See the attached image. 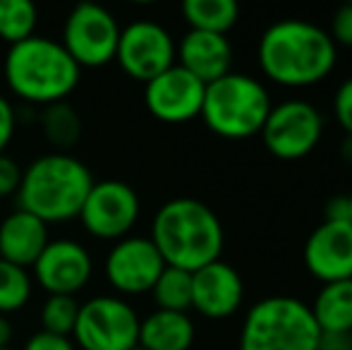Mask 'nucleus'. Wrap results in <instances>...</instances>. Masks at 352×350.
I'll use <instances>...</instances> for the list:
<instances>
[{"instance_id":"nucleus-1","label":"nucleus","mask_w":352,"mask_h":350,"mask_svg":"<svg viewBox=\"0 0 352 350\" xmlns=\"http://www.w3.org/2000/svg\"><path fill=\"white\" fill-rule=\"evenodd\" d=\"M256 58L271 82L302 89L319 85L333 72L338 46L319 24L290 17L271 24L261 34Z\"/></svg>"},{"instance_id":"nucleus-2","label":"nucleus","mask_w":352,"mask_h":350,"mask_svg":"<svg viewBox=\"0 0 352 350\" xmlns=\"http://www.w3.org/2000/svg\"><path fill=\"white\" fill-rule=\"evenodd\" d=\"M148 240L156 245L166 266L195 274L221 259L226 233L211 206L192 197H177L156 211Z\"/></svg>"},{"instance_id":"nucleus-3","label":"nucleus","mask_w":352,"mask_h":350,"mask_svg":"<svg viewBox=\"0 0 352 350\" xmlns=\"http://www.w3.org/2000/svg\"><path fill=\"white\" fill-rule=\"evenodd\" d=\"M94 185L91 171L70 154H46L22 171L19 209L43 223L79 219V211Z\"/></svg>"},{"instance_id":"nucleus-4","label":"nucleus","mask_w":352,"mask_h":350,"mask_svg":"<svg viewBox=\"0 0 352 350\" xmlns=\"http://www.w3.org/2000/svg\"><path fill=\"white\" fill-rule=\"evenodd\" d=\"M3 70L10 91L22 101L38 106L65 101L82 75L60 41L38 34L10 46Z\"/></svg>"},{"instance_id":"nucleus-5","label":"nucleus","mask_w":352,"mask_h":350,"mask_svg":"<svg viewBox=\"0 0 352 350\" xmlns=\"http://www.w3.org/2000/svg\"><path fill=\"white\" fill-rule=\"evenodd\" d=\"M269 111V89L252 75L228 72L206 85L201 118L213 135L223 140H250L259 135Z\"/></svg>"},{"instance_id":"nucleus-6","label":"nucleus","mask_w":352,"mask_h":350,"mask_svg":"<svg viewBox=\"0 0 352 350\" xmlns=\"http://www.w3.org/2000/svg\"><path fill=\"white\" fill-rule=\"evenodd\" d=\"M319 333L309 305L292 295H271L247 309L240 350H316Z\"/></svg>"},{"instance_id":"nucleus-7","label":"nucleus","mask_w":352,"mask_h":350,"mask_svg":"<svg viewBox=\"0 0 352 350\" xmlns=\"http://www.w3.org/2000/svg\"><path fill=\"white\" fill-rule=\"evenodd\" d=\"M140 324L135 307L116 295H98L79 305L74 324V346L82 350H132L140 346Z\"/></svg>"},{"instance_id":"nucleus-8","label":"nucleus","mask_w":352,"mask_h":350,"mask_svg":"<svg viewBox=\"0 0 352 350\" xmlns=\"http://www.w3.org/2000/svg\"><path fill=\"white\" fill-rule=\"evenodd\" d=\"M259 135L271 156L280 161H300L319 146L324 118L309 101L290 98L271 106Z\"/></svg>"},{"instance_id":"nucleus-9","label":"nucleus","mask_w":352,"mask_h":350,"mask_svg":"<svg viewBox=\"0 0 352 350\" xmlns=\"http://www.w3.org/2000/svg\"><path fill=\"white\" fill-rule=\"evenodd\" d=\"M120 27L118 19L103 5L79 3L65 19L63 29V48L82 67H103L116 61Z\"/></svg>"},{"instance_id":"nucleus-10","label":"nucleus","mask_w":352,"mask_h":350,"mask_svg":"<svg viewBox=\"0 0 352 350\" xmlns=\"http://www.w3.org/2000/svg\"><path fill=\"white\" fill-rule=\"evenodd\" d=\"M79 219L94 238L122 240L140 219V197L135 187L122 180L94 182L79 211Z\"/></svg>"},{"instance_id":"nucleus-11","label":"nucleus","mask_w":352,"mask_h":350,"mask_svg":"<svg viewBox=\"0 0 352 350\" xmlns=\"http://www.w3.org/2000/svg\"><path fill=\"white\" fill-rule=\"evenodd\" d=\"M116 61L127 77L146 85L175 65V41L158 22L140 19L120 29Z\"/></svg>"},{"instance_id":"nucleus-12","label":"nucleus","mask_w":352,"mask_h":350,"mask_svg":"<svg viewBox=\"0 0 352 350\" xmlns=\"http://www.w3.org/2000/svg\"><path fill=\"white\" fill-rule=\"evenodd\" d=\"M206 85L175 63L144 85V103L156 120L168 125L190 122L201 116Z\"/></svg>"},{"instance_id":"nucleus-13","label":"nucleus","mask_w":352,"mask_h":350,"mask_svg":"<svg viewBox=\"0 0 352 350\" xmlns=\"http://www.w3.org/2000/svg\"><path fill=\"white\" fill-rule=\"evenodd\" d=\"M166 269V262L158 254L156 245L148 238H127L118 240L106 257V278L118 293L142 295L151 293L153 283Z\"/></svg>"},{"instance_id":"nucleus-14","label":"nucleus","mask_w":352,"mask_h":350,"mask_svg":"<svg viewBox=\"0 0 352 350\" xmlns=\"http://www.w3.org/2000/svg\"><path fill=\"white\" fill-rule=\"evenodd\" d=\"M34 278L48 295H77L94 271L91 254L74 240H48L34 262Z\"/></svg>"},{"instance_id":"nucleus-15","label":"nucleus","mask_w":352,"mask_h":350,"mask_svg":"<svg viewBox=\"0 0 352 350\" xmlns=\"http://www.w3.org/2000/svg\"><path fill=\"white\" fill-rule=\"evenodd\" d=\"M305 266L321 283L352 278V223L324 221L305 243Z\"/></svg>"},{"instance_id":"nucleus-16","label":"nucleus","mask_w":352,"mask_h":350,"mask_svg":"<svg viewBox=\"0 0 352 350\" xmlns=\"http://www.w3.org/2000/svg\"><path fill=\"white\" fill-rule=\"evenodd\" d=\"M245 281L240 271L223 259L192 274V307L209 319H228L242 307Z\"/></svg>"},{"instance_id":"nucleus-17","label":"nucleus","mask_w":352,"mask_h":350,"mask_svg":"<svg viewBox=\"0 0 352 350\" xmlns=\"http://www.w3.org/2000/svg\"><path fill=\"white\" fill-rule=\"evenodd\" d=\"M175 58L180 61L177 65L185 67L190 75H195L204 85H211L230 72L232 46L223 34L190 29L175 46Z\"/></svg>"},{"instance_id":"nucleus-18","label":"nucleus","mask_w":352,"mask_h":350,"mask_svg":"<svg viewBox=\"0 0 352 350\" xmlns=\"http://www.w3.org/2000/svg\"><path fill=\"white\" fill-rule=\"evenodd\" d=\"M48 245V226L27 211H12L0 223V259L29 269Z\"/></svg>"},{"instance_id":"nucleus-19","label":"nucleus","mask_w":352,"mask_h":350,"mask_svg":"<svg viewBox=\"0 0 352 350\" xmlns=\"http://www.w3.org/2000/svg\"><path fill=\"white\" fill-rule=\"evenodd\" d=\"M195 343V322L187 312L156 309L140 324V348L144 350H190Z\"/></svg>"},{"instance_id":"nucleus-20","label":"nucleus","mask_w":352,"mask_h":350,"mask_svg":"<svg viewBox=\"0 0 352 350\" xmlns=\"http://www.w3.org/2000/svg\"><path fill=\"white\" fill-rule=\"evenodd\" d=\"M321 331H352V278L324 283L309 305Z\"/></svg>"},{"instance_id":"nucleus-21","label":"nucleus","mask_w":352,"mask_h":350,"mask_svg":"<svg viewBox=\"0 0 352 350\" xmlns=\"http://www.w3.org/2000/svg\"><path fill=\"white\" fill-rule=\"evenodd\" d=\"M182 14L195 32L223 34L226 36L240 17L235 0H185Z\"/></svg>"},{"instance_id":"nucleus-22","label":"nucleus","mask_w":352,"mask_h":350,"mask_svg":"<svg viewBox=\"0 0 352 350\" xmlns=\"http://www.w3.org/2000/svg\"><path fill=\"white\" fill-rule=\"evenodd\" d=\"M41 130L56 149L67 151L82 140V118L67 101L51 103V106H43Z\"/></svg>"},{"instance_id":"nucleus-23","label":"nucleus","mask_w":352,"mask_h":350,"mask_svg":"<svg viewBox=\"0 0 352 350\" xmlns=\"http://www.w3.org/2000/svg\"><path fill=\"white\" fill-rule=\"evenodd\" d=\"M153 303L166 312H187L192 309V274L166 266L151 288Z\"/></svg>"},{"instance_id":"nucleus-24","label":"nucleus","mask_w":352,"mask_h":350,"mask_svg":"<svg viewBox=\"0 0 352 350\" xmlns=\"http://www.w3.org/2000/svg\"><path fill=\"white\" fill-rule=\"evenodd\" d=\"M38 10L32 0H0V39L10 46L34 36Z\"/></svg>"},{"instance_id":"nucleus-25","label":"nucleus","mask_w":352,"mask_h":350,"mask_svg":"<svg viewBox=\"0 0 352 350\" xmlns=\"http://www.w3.org/2000/svg\"><path fill=\"white\" fill-rule=\"evenodd\" d=\"M32 298V278L27 269L0 259V314L22 309Z\"/></svg>"},{"instance_id":"nucleus-26","label":"nucleus","mask_w":352,"mask_h":350,"mask_svg":"<svg viewBox=\"0 0 352 350\" xmlns=\"http://www.w3.org/2000/svg\"><path fill=\"white\" fill-rule=\"evenodd\" d=\"M79 317V303L72 295H48L41 307V331L56 336H72Z\"/></svg>"},{"instance_id":"nucleus-27","label":"nucleus","mask_w":352,"mask_h":350,"mask_svg":"<svg viewBox=\"0 0 352 350\" xmlns=\"http://www.w3.org/2000/svg\"><path fill=\"white\" fill-rule=\"evenodd\" d=\"M329 36L333 39L336 46L352 48V3L340 5V8L333 12Z\"/></svg>"},{"instance_id":"nucleus-28","label":"nucleus","mask_w":352,"mask_h":350,"mask_svg":"<svg viewBox=\"0 0 352 350\" xmlns=\"http://www.w3.org/2000/svg\"><path fill=\"white\" fill-rule=\"evenodd\" d=\"M333 116L338 125L345 130V135H352V77L336 89L333 96Z\"/></svg>"},{"instance_id":"nucleus-29","label":"nucleus","mask_w":352,"mask_h":350,"mask_svg":"<svg viewBox=\"0 0 352 350\" xmlns=\"http://www.w3.org/2000/svg\"><path fill=\"white\" fill-rule=\"evenodd\" d=\"M19 182H22V168L17 161L8 154H0V199L10 195H17Z\"/></svg>"},{"instance_id":"nucleus-30","label":"nucleus","mask_w":352,"mask_h":350,"mask_svg":"<svg viewBox=\"0 0 352 350\" xmlns=\"http://www.w3.org/2000/svg\"><path fill=\"white\" fill-rule=\"evenodd\" d=\"M24 350H77V346H74V341L67 336H56V333L38 331L29 338Z\"/></svg>"},{"instance_id":"nucleus-31","label":"nucleus","mask_w":352,"mask_h":350,"mask_svg":"<svg viewBox=\"0 0 352 350\" xmlns=\"http://www.w3.org/2000/svg\"><path fill=\"white\" fill-rule=\"evenodd\" d=\"M14 135V108L5 96H0V154H5Z\"/></svg>"},{"instance_id":"nucleus-32","label":"nucleus","mask_w":352,"mask_h":350,"mask_svg":"<svg viewBox=\"0 0 352 350\" xmlns=\"http://www.w3.org/2000/svg\"><path fill=\"white\" fill-rule=\"evenodd\" d=\"M316 350H352V338L348 331H321Z\"/></svg>"},{"instance_id":"nucleus-33","label":"nucleus","mask_w":352,"mask_h":350,"mask_svg":"<svg viewBox=\"0 0 352 350\" xmlns=\"http://www.w3.org/2000/svg\"><path fill=\"white\" fill-rule=\"evenodd\" d=\"M324 221H350L348 216V195L331 197L326 204V219Z\"/></svg>"},{"instance_id":"nucleus-34","label":"nucleus","mask_w":352,"mask_h":350,"mask_svg":"<svg viewBox=\"0 0 352 350\" xmlns=\"http://www.w3.org/2000/svg\"><path fill=\"white\" fill-rule=\"evenodd\" d=\"M12 341V324L5 314H0V348H10Z\"/></svg>"},{"instance_id":"nucleus-35","label":"nucleus","mask_w":352,"mask_h":350,"mask_svg":"<svg viewBox=\"0 0 352 350\" xmlns=\"http://www.w3.org/2000/svg\"><path fill=\"white\" fill-rule=\"evenodd\" d=\"M340 156H343V161L352 164V135H345L340 142Z\"/></svg>"},{"instance_id":"nucleus-36","label":"nucleus","mask_w":352,"mask_h":350,"mask_svg":"<svg viewBox=\"0 0 352 350\" xmlns=\"http://www.w3.org/2000/svg\"><path fill=\"white\" fill-rule=\"evenodd\" d=\"M348 216H350V223H352V192L348 195Z\"/></svg>"},{"instance_id":"nucleus-37","label":"nucleus","mask_w":352,"mask_h":350,"mask_svg":"<svg viewBox=\"0 0 352 350\" xmlns=\"http://www.w3.org/2000/svg\"><path fill=\"white\" fill-rule=\"evenodd\" d=\"M132 350H144V348H140V346H137V348H132Z\"/></svg>"},{"instance_id":"nucleus-38","label":"nucleus","mask_w":352,"mask_h":350,"mask_svg":"<svg viewBox=\"0 0 352 350\" xmlns=\"http://www.w3.org/2000/svg\"><path fill=\"white\" fill-rule=\"evenodd\" d=\"M0 350H12V348H0Z\"/></svg>"},{"instance_id":"nucleus-39","label":"nucleus","mask_w":352,"mask_h":350,"mask_svg":"<svg viewBox=\"0 0 352 350\" xmlns=\"http://www.w3.org/2000/svg\"><path fill=\"white\" fill-rule=\"evenodd\" d=\"M350 338H352V331H350Z\"/></svg>"}]
</instances>
